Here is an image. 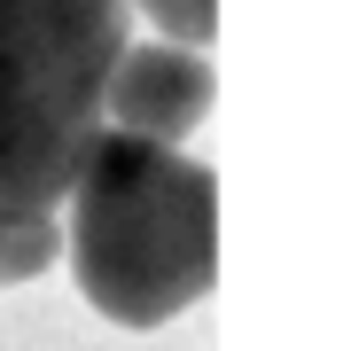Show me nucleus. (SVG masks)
Listing matches in <instances>:
<instances>
[{
  "mask_svg": "<svg viewBox=\"0 0 351 351\" xmlns=\"http://www.w3.org/2000/svg\"><path fill=\"white\" fill-rule=\"evenodd\" d=\"M149 8V24L172 39V47H203V39L219 32V0H141Z\"/></svg>",
  "mask_w": 351,
  "mask_h": 351,
  "instance_id": "5",
  "label": "nucleus"
},
{
  "mask_svg": "<svg viewBox=\"0 0 351 351\" xmlns=\"http://www.w3.org/2000/svg\"><path fill=\"white\" fill-rule=\"evenodd\" d=\"M203 117H211V63L195 47H172V39L125 47V63L110 78V133H141V141L180 149Z\"/></svg>",
  "mask_w": 351,
  "mask_h": 351,
  "instance_id": "3",
  "label": "nucleus"
},
{
  "mask_svg": "<svg viewBox=\"0 0 351 351\" xmlns=\"http://www.w3.org/2000/svg\"><path fill=\"white\" fill-rule=\"evenodd\" d=\"M55 258H63V219L55 211H8L0 219V289L39 281Z\"/></svg>",
  "mask_w": 351,
  "mask_h": 351,
  "instance_id": "4",
  "label": "nucleus"
},
{
  "mask_svg": "<svg viewBox=\"0 0 351 351\" xmlns=\"http://www.w3.org/2000/svg\"><path fill=\"white\" fill-rule=\"evenodd\" d=\"M71 274L117 328H164L219 274V180L188 149L110 133L71 180Z\"/></svg>",
  "mask_w": 351,
  "mask_h": 351,
  "instance_id": "1",
  "label": "nucleus"
},
{
  "mask_svg": "<svg viewBox=\"0 0 351 351\" xmlns=\"http://www.w3.org/2000/svg\"><path fill=\"white\" fill-rule=\"evenodd\" d=\"M125 0H0V219L55 211L110 125Z\"/></svg>",
  "mask_w": 351,
  "mask_h": 351,
  "instance_id": "2",
  "label": "nucleus"
}]
</instances>
